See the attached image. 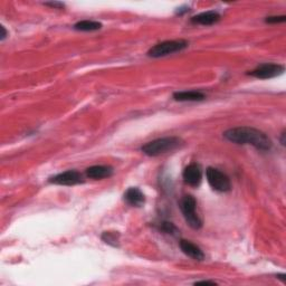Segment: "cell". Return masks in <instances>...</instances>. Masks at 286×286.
<instances>
[{"label": "cell", "mask_w": 286, "mask_h": 286, "mask_svg": "<svg viewBox=\"0 0 286 286\" xmlns=\"http://www.w3.org/2000/svg\"><path fill=\"white\" fill-rule=\"evenodd\" d=\"M220 20V15L215 10L205 11V13L199 14L191 18L192 24H198L203 26H210Z\"/></svg>", "instance_id": "obj_11"}, {"label": "cell", "mask_w": 286, "mask_h": 286, "mask_svg": "<svg viewBox=\"0 0 286 286\" xmlns=\"http://www.w3.org/2000/svg\"><path fill=\"white\" fill-rule=\"evenodd\" d=\"M50 184L60 185V186H75L83 184L84 179L83 176L76 170H68L65 173H62L54 176L53 178L49 179Z\"/></svg>", "instance_id": "obj_7"}, {"label": "cell", "mask_w": 286, "mask_h": 286, "mask_svg": "<svg viewBox=\"0 0 286 286\" xmlns=\"http://www.w3.org/2000/svg\"><path fill=\"white\" fill-rule=\"evenodd\" d=\"M180 248L181 250L184 251V253L191 257L192 260H196V261H203L205 259V254L204 251L202 250V248L197 246L196 244H193L189 240H186V239H181L180 240Z\"/></svg>", "instance_id": "obj_10"}, {"label": "cell", "mask_w": 286, "mask_h": 286, "mask_svg": "<svg viewBox=\"0 0 286 286\" xmlns=\"http://www.w3.org/2000/svg\"><path fill=\"white\" fill-rule=\"evenodd\" d=\"M101 28H102L101 22L94 20H82L74 25V30L79 32H94L101 30Z\"/></svg>", "instance_id": "obj_14"}, {"label": "cell", "mask_w": 286, "mask_h": 286, "mask_svg": "<svg viewBox=\"0 0 286 286\" xmlns=\"http://www.w3.org/2000/svg\"><path fill=\"white\" fill-rule=\"evenodd\" d=\"M206 178H207L208 184L214 190L219 192H227L232 189L231 179L228 176L220 170L216 168L209 167L206 170Z\"/></svg>", "instance_id": "obj_5"}, {"label": "cell", "mask_w": 286, "mask_h": 286, "mask_svg": "<svg viewBox=\"0 0 286 286\" xmlns=\"http://www.w3.org/2000/svg\"><path fill=\"white\" fill-rule=\"evenodd\" d=\"M224 136L233 143L237 145H250L257 150L268 151L272 149V141L262 131L249 128V127H238L227 130Z\"/></svg>", "instance_id": "obj_1"}, {"label": "cell", "mask_w": 286, "mask_h": 286, "mask_svg": "<svg viewBox=\"0 0 286 286\" xmlns=\"http://www.w3.org/2000/svg\"><path fill=\"white\" fill-rule=\"evenodd\" d=\"M0 28H2V32H3V33H2V37H0V39H2V41H4V39H5L6 37H7V31L5 30V27H4V26H2Z\"/></svg>", "instance_id": "obj_20"}, {"label": "cell", "mask_w": 286, "mask_h": 286, "mask_svg": "<svg viewBox=\"0 0 286 286\" xmlns=\"http://www.w3.org/2000/svg\"><path fill=\"white\" fill-rule=\"evenodd\" d=\"M182 177H184V180L186 184L191 187H198L203 179L202 169H200L199 164L190 163L185 168Z\"/></svg>", "instance_id": "obj_8"}, {"label": "cell", "mask_w": 286, "mask_h": 286, "mask_svg": "<svg viewBox=\"0 0 286 286\" xmlns=\"http://www.w3.org/2000/svg\"><path fill=\"white\" fill-rule=\"evenodd\" d=\"M45 5L49 6V7L56 8V9H62V8H64V7H65V5H64V4H63V3H57V2H54V3H46Z\"/></svg>", "instance_id": "obj_18"}, {"label": "cell", "mask_w": 286, "mask_h": 286, "mask_svg": "<svg viewBox=\"0 0 286 286\" xmlns=\"http://www.w3.org/2000/svg\"><path fill=\"white\" fill-rule=\"evenodd\" d=\"M197 202L191 194H187L180 202V209L182 211L187 224L189 225L192 230H200L203 227V221L199 218V216L196 213Z\"/></svg>", "instance_id": "obj_4"}, {"label": "cell", "mask_w": 286, "mask_h": 286, "mask_svg": "<svg viewBox=\"0 0 286 286\" xmlns=\"http://www.w3.org/2000/svg\"><path fill=\"white\" fill-rule=\"evenodd\" d=\"M124 200L132 207H142L146 203V197L143 192L139 188H129V189L124 192Z\"/></svg>", "instance_id": "obj_9"}, {"label": "cell", "mask_w": 286, "mask_h": 286, "mask_svg": "<svg viewBox=\"0 0 286 286\" xmlns=\"http://www.w3.org/2000/svg\"><path fill=\"white\" fill-rule=\"evenodd\" d=\"M174 99L179 102H196L206 99V95L198 91H181L174 93Z\"/></svg>", "instance_id": "obj_13"}, {"label": "cell", "mask_w": 286, "mask_h": 286, "mask_svg": "<svg viewBox=\"0 0 286 286\" xmlns=\"http://www.w3.org/2000/svg\"><path fill=\"white\" fill-rule=\"evenodd\" d=\"M159 230L165 234H170V235H177V234H178V228H177L173 222H169V221L160 222Z\"/></svg>", "instance_id": "obj_16"}, {"label": "cell", "mask_w": 286, "mask_h": 286, "mask_svg": "<svg viewBox=\"0 0 286 286\" xmlns=\"http://www.w3.org/2000/svg\"><path fill=\"white\" fill-rule=\"evenodd\" d=\"M285 20L286 16H271L265 19L267 24H279V22H284Z\"/></svg>", "instance_id": "obj_17"}, {"label": "cell", "mask_w": 286, "mask_h": 286, "mask_svg": "<svg viewBox=\"0 0 286 286\" xmlns=\"http://www.w3.org/2000/svg\"><path fill=\"white\" fill-rule=\"evenodd\" d=\"M277 277H278V278H281L282 281H283V283H285V278H284V277H285V274H278Z\"/></svg>", "instance_id": "obj_21"}, {"label": "cell", "mask_w": 286, "mask_h": 286, "mask_svg": "<svg viewBox=\"0 0 286 286\" xmlns=\"http://www.w3.org/2000/svg\"><path fill=\"white\" fill-rule=\"evenodd\" d=\"M285 71V67L283 65L278 64H272V63H266V64H262L259 67H256L254 71L249 73L250 76L260 78V79H268L279 76Z\"/></svg>", "instance_id": "obj_6"}, {"label": "cell", "mask_w": 286, "mask_h": 286, "mask_svg": "<svg viewBox=\"0 0 286 286\" xmlns=\"http://www.w3.org/2000/svg\"><path fill=\"white\" fill-rule=\"evenodd\" d=\"M101 238L103 242L113 246V247H119V240H120L119 232H104L102 234Z\"/></svg>", "instance_id": "obj_15"}, {"label": "cell", "mask_w": 286, "mask_h": 286, "mask_svg": "<svg viewBox=\"0 0 286 286\" xmlns=\"http://www.w3.org/2000/svg\"><path fill=\"white\" fill-rule=\"evenodd\" d=\"M181 145V140L177 136H167V138H160L148 142L147 145L141 148L142 152L149 157H157L160 154L167 153L175 150Z\"/></svg>", "instance_id": "obj_2"}, {"label": "cell", "mask_w": 286, "mask_h": 286, "mask_svg": "<svg viewBox=\"0 0 286 286\" xmlns=\"http://www.w3.org/2000/svg\"><path fill=\"white\" fill-rule=\"evenodd\" d=\"M196 285H200V284H210V285H216V282L214 281H199L194 283Z\"/></svg>", "instance_id": "obj_19"}, {"label": "cell", "mask_w": 286, "mask_h": 286, "mask_svg": "<svg viewBox=\"0 0 286 286\" xmlns=\"http://www.w3.org/2000/svg\"><path fill=\"white\" fill-rule=\"evenodd\" d=\"M85 174L90 179L100 180L111 177L113 175V168L108 167V165H92L87 169Z\"/></svg>", "instance_id": "obj_12"}, {"label": "cell", "mask_w": 286, "mask_h": 286, "mask_svg": "<svg viewBox=\"0 0 286 286\" xmlns=\"http://www.w3.org/2000/svg\"><path fill=\"white\" fill-rule=\"evenodd\" d=\"M189 46V43L185 39H176V41H165L154 45L148 51V56L153 57V59H159V57L168 56L170 54L178 53L186 49Z\"/></svg>", "instance_id": "obj_3"}]
</instances>
